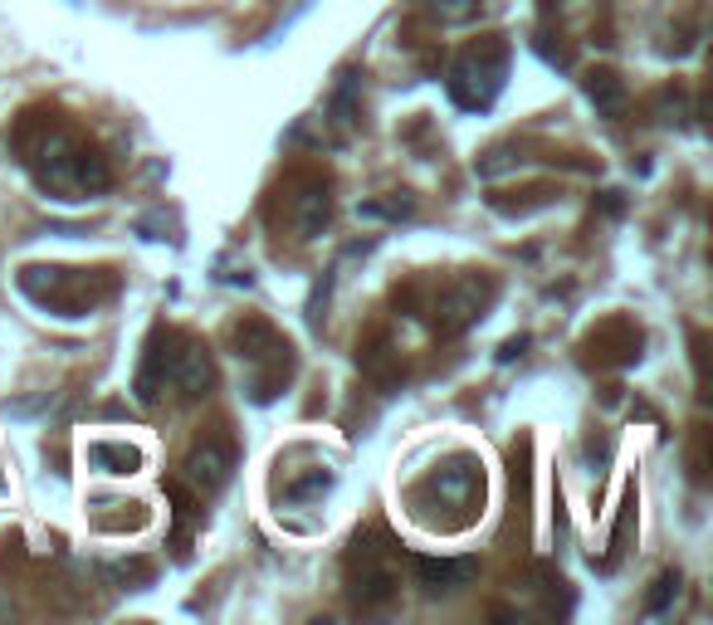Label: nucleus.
Here are the masks:
<instances>
[{
	"instance_id": "obj_1",
	"label": "nucleus",
	"mask_w": 713,
	"mask_h": 625,
	"mask_svg": "<svg viewBox=\"0 0 713 625\" xmlns=\"http://www.w3.org/2000/svg\"><path fill=\"white\" fill-rule=\"evenodd\" d=\"M348 582H352V602L356 606H381L391 592H396V567H391L386 537L381 533H356L352 537Z\"/></svg>"
},
{
	"instance_id": "obj_2",
	"label": "nucleus",
	"mask_w": 713,
	"mask_h": 625,
	"mask_svg": "<svg viewBox=\"0 0 713 625\" xmlns=\"http://www.w3.org/2000/svg\"><path fill=\"white\" fill-rule=\"evenodd\" d=\"M503 73H509V49L503 44L484 49V54H464L450 69V98L460 108H470V113H479V108H489L499 98Z\"/></svg>"
},
{
	"instance_id": "obj_3",
	"label": "nucleus",
	"mask_w": 713,
	"mask_h": 625,
	"mask_svg": "<svg viewBox=\"0 0 713 625\" xmlns=\"http://www.w3.org/2000/svg\"><path fill=\"white\" fill-rule=\"evenodd\" d=\"M421 494H435L445 508H464V518H470L474 498L484 494V474H479V464L470 455H454L450 464H440V470L430 474Z\"/></svg>"
},
{
	"instance_id": "obj_4",
	"label": "nucleus",
	"mask_w": 713,
	"mask_h": 625,
	"mask_svg": "<svg viewBox=\"0 0 713 625\" xmlns=\"http://www.w3.org/2000/svg\"><path fill=\"white\" fill-rule=\"evenodd\" d=\"M230 470H235V455H230L225 440H201L187 455V464H181V484L195 488L201 498H211L230 484Z\"/></svg>"
},
{
	"instance_id": "obj_5",
	"label": "nucleus",
	"mask_w": 713,
	"mask_h": 625,
	"mask_svg": "<svg viewBox=\"0 0 713 625\" xmlns=\"http://www.w3.org/2000/svg\"><path fill=\"white\" fill-rule=\"evenodd\" d=\"M484 303H489V284H479V279H464V284L445 289L435 299V333L454 337V333H464V327H474L479 317H484Z\"/></svg>"
},
{
	"instance_id": "obj_6",
	"label": "nucleus",
	"mask_w": 713,
	"mask_h": 625,
	"mask_svg": "<svg viewBox=\"0 0 713 625\" xmlns=\"http://www.w3.org/2000/svg\"><path fill=\"white\" fill-rule=\"evenodd\" d=\"M230 337H235V352H240V362H250V366H289V342L274 333V327L264 323V317H244V323L230 327Z\"/></svg>"
},
{
	"instance_id": "obj_7",
	"label": "nucleus",
	"mask_w": 713,
	"mask_h": 625,
	"mask_svg": "<svg viewBox=\"0 0 713 625\" xmlns=\"http://www.w3.org/2000/svg\"><path fill=\"white\" fill-rule=\"evenodd\" d=\"M167 382L181 391L187 401H201V396H211V386H215V366H211V352L205 347H195V342H187V347L177 352V357L167 362Z\"/></svg>"
},
{
	"instance_id": "obj_8",
	"label": "nucleus",
	"mask_w": 713,
	"mask_h": 625,
	"mask_svg": "<svg viewBox=\"0 0 713 625\" xmlns=\"http://www.w3.org/2000/svg\"><path fill=\"white\" fill-rule=\"evenodd\" d=\"M415 577H421V586H425L430 596H450V592H460V586L474 577V562L470 557H460V562H450V557H415Z\"/></svg>"
},
{
	"instance_id": "obj_9",
	"label": "nucleus",
	"mask_w": 713,
	"mask_h": 625,
	"mask_svg": "<svg viewBox=\"0 0 713 625\" xmlns=\"http://www.w3.org/2000/svg\"><path fill=\"white\" fill-rule=\"evenodd\" d=\"M328 220H333V195H328V187L299 191V201H293V230H299V240H318L328 230Z\"/></svg>"
},
{
	"instance_id": "obj_10",
	"label": "nucleus",
	"mask_w": 713,
	"mask_h": 625,
	"mask_svg": "<svg viewBox=\"0 0 713 625\" xmlns=\"http://www.w3.org/2000/svg\"><path fill=\"white\" fill-rule=\"evenodd\" d=\"M89 464L93 470H103V474H138L142 470V450L128 445V440H93Z\"/></svg>"
},
{
	"instance_id": "obj_11",
	"label": "nucleus",
	"mask_w": 713,
	"mask_h": 625,
	"mask_svg": "<svg viewBox=\"0 0 713 625\" xmlns=\"http://www.w3.org/2000/svg\"><path fill=\"white\" fill-rule=\"evenodd\" d=\"M586 98L596 103L601 118H621L625 113V83L616 79V73H606V69L586 79Z\"/></svg>"
},
{
	"instance_id": "obj_12",
	"label": "nucleus",
	"mask_w": 713,
	"mask_h": 625,
	"mask_svg": "<svg viewBox=\"0 0 713 625\" xmlns=\"http://www.w3.org/2000/svg\"><path fill=\"white\" fill-rule=\"evenodd\" d=\"M73 187L108 191V187H113V167H108L98 152H73Z\"/></svg>"
},
{
	"instance_id": "obj_13",
	"label": "nucleus",
	"mask_w": 713,
	"mask_h": 625,
	"mask_svg": "<svg viewBox=\"0 0 713 625\" xmlns=\"http://www.w3.org/2000/svg\"><path fill=\"white\" fill-rule=\"evenodd\" d=\"M674 596H680V572H665V577L655 582V592H650V602H645V611L650 616H660V611H665Z\"/></svg>"
},
{
	"instance_id": "obj_14",
	"label": "nucleus",
	"mask_w": 713,
	"mask_h": 625,
	"mask_svg": "<svg viewBox=\"0 0 713 625\" xmlns=\"http://www.w3.org/2000/svg\"><path fill=\"white\" fill-rule=\"evenodd\" d=\"M435 16L445 24H464L479 16V0H435Z\"/></svg>"
},
{
	"instance_id": "obj_15",
	"label": "nucleus",
	"mask_w": 713,
	"mask_h": 625,
	"mask_svg": "<svg viewBox=\"0 0 713 625\" xmlns=\"http://www.w3.org/2000/svg\"><path fill=\"white\" fill-rule=\"evenodd\" d=\"M167 498H171V504H177V523H181V528H187V523L195 518V498L187 494V484H181V480H171V484H167Z\"/></svg>"
},
{
	"instance_id": "obj_16",
	"label": "nucleus",
	"mask_w": 713,
	"mask_h": 625,
	"mask_svg": "<svg viewBox=\"0 0 713 625\" xmlns=\"http://www.w3.org/2000/svg\"><path fill=\"white\" fill-rule=\"evenodd\" d=\"M509 167H513V152L509 147H494V152L479 162V177H499V171H509Z\"/></svg>"
},
{
	"instance_id": "obj_17",
	"label": "nucleus",
	"mask_w": 713,
	"mask_h": 625,
	"mask_svg": "<svg viewBox=\"0 0 713 625\" xmlns=\"http://www.w3.org/2000/svg\"><path fill=\"white\" fill-rule=\"evenodd\" d=\"M660 113H665V122H684V113H690V98H684V93L665 98V103H660Z\"/></svg>"
}]
</instances>
